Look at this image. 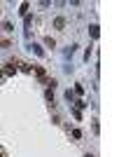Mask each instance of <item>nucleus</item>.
<instances>
[{
  "label": "nucleus",
  "instance_id": "nucleus-1",
  "mask_svg": "<svg viewBox=\"0 0 140 157\" xmlns=\"http://www.w3.org/2000/svg\"><path fill=\"white\" fill-rule=\"evenodd\" d=\"M14 73H16V66H14V63H7L5 68H2V75H7V78H9V75H14Z\"/></svg>",
  "mask_w": 140,
  "mask_h": 157
},
{
  "label": "nucleus",
  "instance_id": "nucleus-2",
  "mask_svg": "<svg viewBox=\"0 0 140 157\" xmlns=\"http://www.w3.org/2000/svg\"><path fill=\"white\" fill-rule=\"evenodd\" d=\"M54 28L63 31V28H66V19H63V17H56V19H54Z\"/></svg>",
  "mask_w": 140,
  "mask_h": 157
},
{
  "label": "nucleus",
  "instance_id": "nucleus-3",
  "mask_svg": "<svg viewBox=\"0 0 140 157\" xmlns=\"http://www.w3.org/2000/svg\"><path fill=\"white\" fill-rule=\"evenodd\" d=\"M31 49H33V52L38 54V56H45V49H42L40 45H35V42H33V45H31Z\"/></svg>",
  "mask_w": 140,
  "mask_h": 157
},
{
  "label": "nucleus",
  "instance_id": "nucleus-4",
  "mask_svg": "<svg viewBox=\"0 0 140 157\" xmlns=\"http://www.w3.org/2000/svg\"><path fill=\"white\" fill-rule=\"evenodd\" d=\"M28 10H31V5H28V2H21V10H19V12L23 14V17H28Z\"/></svg>",
  "mask_w": 140,
  "mask_h": 157
},
{
  "label": "nucleus",
  "instance_id": "nucleus-5",
  "mask_svg": "<svg viewBox=\"0 0 140 157\" xmlns=\"http://www.w3.org/2000/svg\"><path fill=\"white\" fill-rule=\"evenodd\" d=\"M91 38H93V40H98V38H100V31H98V26H91Z\"/></svg>",
  "mask_w": 140,
  "mask_h": 157
},
{
  "label": "nucleus",
  "instance_id": "nucleus-6",
  "mask_svg": "<svg viewBox=\"0 0 140 157\" xmlns=\"http://www.w3.org/2000/svg\"><path fill=\"white\" fill-rule=\"evenodd\" d=\"M16 68H21V71H23V73H33V68H31V66H28V63H19V66H16Z\"/></svg>",
  "mask_w": 140,
  "mask_h": 157
},
{
  "label": "nucleus",
  "instance_id": "nucleus-7",
  "mask_svg": "<svg viewBox=\"0 0 140 157\" xmlns=\"http://www.w3.org/2000/svg\"><path fill=\"white\" fill-rule=\"evenodd\" d=\"M45 45H47V47H56V42H54L52 38H47V40H45Z\"/></svg>",
  "mask_w": 140,
  "mask_h": 157
},
{
  "label": "nucleus",
  "instance_id": "nucleus-8",
  "mask_svg": "<svg viewBox=\"0 0 140 157\" xmlns=\"http://www.w3.org/2000/svg\"><path fill=\"white\" fill-rule=\"evenodd\" d=\"M87 157H93V155H87Z\"/></svg>",
  "mask_w": 140,
  "mask_h": 157
},
{
  "label": "nucleus",
  "instance_id": "nucleus-9",
  "mask_svg": "<svg viewBox=\"0 0 140 157\" xmlns=\"http://www.w3.org/2000/svg\"><path fill=\"white\" fill-rule=\"evenodd\" d=\"M0 157H2V152H0Z\"/></svg>",
  "mask_w": 140,
  "mask_h": 157
}]
</instances>
